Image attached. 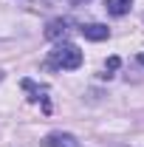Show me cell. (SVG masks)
I'll list each match as a JSON object with an SVG mask.
<instances>
[{"label": "cell", "mask_w": 144, "mask_h": 147, "mask_svg": "<svg viewBox=\"0 0 144 147\" xmlns=\"http://www.w3.org/2000/svg\"><path fill=\"white\" fill-rule=\"evenodd\" d=\"M139 62H141V65H144V54H141V57H139Z\"/></svg>", "instance_id": "9c48e42d"}, {"label": "cell", "mask_w": 144, "mask_h": 147, "mask_svg": "<svg viewBox=\"0 0 144 147\" xmlns=\"http://www.w3.org/2000/svg\"><path fill=\"white\" fill-rule=\"evenodd\" d=\"M82 3H88V0H71V6H82Z\"/></svg>", "instance_id": "ba28073f"}, {"label": "cell", "mask_w": 144, "mask_h": 147, "mask_svg": "<svg viewBox=\"0 0 144 147\" xmlns=\"http://www.w3.org/2000/svg\"><path fill=\"white\" fill-rule=\"evenodd\" d=\"M82 65V51L73 42H59L54 51L48 54V68H62V71H76Z\"/></svg>", "instance_id": "6da1fadb"}, {"label": "cell", "mask_w": 144, "mask_h": 147, "mask_svg": "<svg viewBox=\"0 0 144 147\" xmlns=\"http://www.w3.org/2000/svg\"><path fill=\"white\" fill-rule=\"evenodd\" d=\"M68 26H71L68 20H51V23L45 26V37H48V40H59V37L68 34Z\"/></svg>", "instance_id": "277c9868"}, {"label": "cell", "mask_w": 144, "mask_h": 147, "mask_svg": "<svg viewBox=\"0 0 144 147\" xmlns=\"http://www.w3.org/2000/svg\"><path fill=\"white\" fill-rule=\"evenodd\" d=\"M105 68H108V71H116V68H119V57H110V59H108V65H105Z\"/></svg>", "instance_id": "52a82bcc"}, {"label": "cell", "mask_w": 144, "mask_h": 147, "mask_svg": "<svg viewBox=\"0 0 144 147\" xmlns=\"http://www.w3.org/2000/svg\"><path fill=\"white\" fill-rule=\"evenodd\" d=\"M23 88H26V91L31 93V96H28V99H42V102H45V93H48V88H45V85H42V88H40V85H34V82H31V79H23ZM45 105H48V102H45Z\"/></svg>", "instance_id": "8992f818"}, {"label": "cell", "mask_w": 144, "mask_h": 147, "mask_svg": "<svg viewBox=\"0 0 144 147\" xmlns=\"http://www.w3.org/2000/svg\"><path fill=\"white\" fill-rule=\"evenodd\" d=\"M79 31H82V37H88V40H96V42H99V40H108V34H110L108 26H102V23H85Z\"/></svg>", "instance_id": "3957f363"}, {"label": "cell", "mask_w": 144, "mask_h": 147, "mask_svg": "<svg viewBox=\"0 0 144 147\" xmlns=\"http://www.w3.org/2000/svg\"><path fill=\"white\" fill-rule=\"evenodd\" d=\"M105 9H108V14H113V17H124L127 11H130V0H105Z\"/></svg>", "instance_id": "5b68a950"}, {"label": "cell", "mask_w": 144, "mask_h": 147, "mask_svg": "<svg viewBox=\"0 0 144 147\" xmlns=\"http://www.w3.org/2000/svg\"><path fill=\"white\" fill-rule=\"evenodd\" d=\"M45 144L48 147H79V139L71 136V133H62V130H54L45 136Z\"/></svg>", "instance_id": "7a4b0ae2"}]
</instances>
